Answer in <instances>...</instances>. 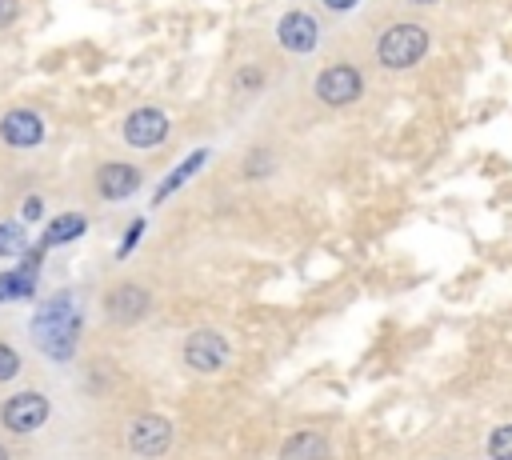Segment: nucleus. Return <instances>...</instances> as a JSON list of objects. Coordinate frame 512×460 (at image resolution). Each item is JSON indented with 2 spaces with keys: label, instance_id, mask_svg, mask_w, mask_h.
Masks as SVG:
<instances>
[{
  "label": "nucleus",
  "instance_id": "nucleus-1",
  "mask_svg": "<svg viewBox=\"0 0 512 460\" xmlns=\"http://www.w3.org/2000/svg\"><path fill=\"white\" fill-rule=\"evenodd\" d=\"M428 48H432V36H428L424 24L396 20V24H388V28L376 36L372 56H376V64L388 68V72H408V68H416V64L428 56Z\"/></svg>",
  "mask_w": 512,
  "mask_h": 460
},
{
  "label": "nucleus",
  "instance_id": "nucleus-2",
  "mask_svg": "<svg viewBox=\"0 0 512 460\" xmlns=\"http://www.w3.org/2000/svg\"><path fill=\"white\" fill-rule=\"evenodd\" d=\"M364 88H368V80L352 60H332L312 80V96L324 108H348V104H356L364 96Z\"/></svg>",
  "mask_w": 512,
  "mask_h": 460
},
{
  "label": "nucleus",
  "instance_id": "nucleus-3",
  "mask_svg": "<svg viewBox=\"0 0 512 460\" xmlns=\"http://www.w3.org/2000/svg\"><path fill=\"white\" fill-rule=\"evenodd\" d=\"M168 132H172V120H168V112L164 108H156V104H136L124 120H120V136H124V144L128 148H160L164 140H168Z\"/></svg>",
  "mask_w": 512,
  "mask_h": 460
},
{
  "label": "nucleus",
  "instance_id": "nucleus-4",
  "mask_svg": "<svg viewBox=\"0 0 512 460\" xmlns=\"http://www.w3.org/2000/svg\"><path fill=\"white\" fill-rule=\"evenodd\" d=\"M172 436H176V428H172V420H168V416L144 412V416H136V420L128 424L124 444H128V452H132V456L156 460V456H164V452L172 448Z\"/></svg>",
  "mask_w": 512,
  "mask_h": 460
},
{
  "label": "nucleus",
  "instance_id": "nucleus-5",
  "mask_svg": "<svg viewBox=\"0 0 512 460\" xmlns=\"http://www.w3.org/2000/svg\"><path fill=\"white\" fill-rule=\"evenodd\" d=\"M44 136H48V124H44V116H40L36 108L16 104V108H8V112L0 116V140H4V148L32 152V148L44 144Z\"/></svg>",
  "mask_w": 512,
  "mask_h": 460
},
{
  "label": "nucleus",
  "instance_id": "nucleus-6",
  "mask_svg": "<svg viewBox=\"0 0 512 460\" xmlns=\"http://www.w3.org/2000/svg\"><path fill=\"white\" fill-rule=\"evenodd\" d=\"M48 412H52L48 396H40V392H16V396H8L0 404V424L8 432H16V436H28V432H36V428L48 424Z\"/></svg>",
  "mask_w": 512,
  "mask_h": 460
},
{
  "label": "nucleus",
  "instance_id": "nucleus-7",
  "mask_svg": "<svg viewBox=\"0 0 512 460\" xmlns=\"http://www.w3.org/2000/svg\"><path fill=\"white\" fill-rule=\"evenodd\" d=\"M276 40H280V48L292 52V56L316 52V44H320V20H316V12H308V8H288V12L276 20Z\"/></svg>",
  "mask_w": 512,
  "mask_h": 460
},
{
  "label": "nucleus",
  "instance_id": "nucleus-8",
  "mask_svg": "<svg viewBox=\"0 0 512 460\" xmlns=\"http://www.w3.org/2000/svg\"><path fill=\"white\" fill-rule=\"evenodd\" d=\"M92 188L100 200H128L144 188V172L128 160H104L96 172H92Z\"/></svg>",
  "mask_w": 512,
  "mask_h": 460
},
{
  "label": "nucleus",
  "instance_id": "nucleus-9",
  "mask_svg": "<svg viewBox=\"0 0 512 460\" xmlns=\"http://www.w3.org/2000/svg\"><path fill=\"white\" fill-rule=\"evenodd\" d=\"M184 364H188L192 372H200V376L220 372V368L228 364V340H224L220 332H212V328H196V332L184 340Z\"/></svg>",
  "mask_w": 512,
  "mask_h": 460
},
{
  "label": "nucleus",
  "instance_id": "nucleus-10",
  "mask_svg": "<svg viewBox=\"0 0 512 460\" xmlns=\"http://www.w3.org/2000/svg\"><path fill=\"white\" fill-rule=\"evenodd\" d=\"M152 312V296L140 284H116L104 296V316L112 324H140Z\"/></svg>",
  "mask_w": 512,
  "mask_h": 460
},
{
  "label": "nucleus",
  "instance_id": "nucleus-11",
  "mask_svg": "<svg viewBox=\"0 0 512 460\" xmlns=\"http://www.w3.org/2000/svg\"><path fill=\"white\" fill-rule=\"evenodd\" d=\"M280 460H328V440L320 432H292L280 444Z\"/></svg>",
  "mask_w": 512,
  "mask_h": 460
},
{
  "label": "nucleus",
  "instance_id": "nucleus-12",
  "mask_svg": "<svg viewBox=\"0 0 512 460\" xmlns=\"http://www.w3.org/2000/svg\"><path fill=\"white\" fill-rule=\"evenodd\" d=\"M84 228H88V220L80 216V212H60L48 228H44V236H40V244L44 248H56V244H68V240H76V236H84Z\"/></svg>",
  "mask_w": 512,
  "mask_h": 460
},
{
  "label": "nucleus",
  "instance_id": "nucleus-13",
  "mask_svg": "<svg viewBox=\"0 0 512 460\" xmlns=\"http://www.w3.org/2000/svg\"><path fill=\"white\" fill-rule=\"evenodd\" d=\"M264 84H268V68L256 64V60H244V64L232 72V96H240V100L264 92Z\"/></svg>",
  "mask_w": 512,
  "mask_h": 460
},
{
  "label": "nucleus",
  "instance_id": "nucleus-14",
  "mask_svg": "<svg viewBox=\"0 0 512 460\" xmlns=\"http://www.w3.org/2000/svg\"><path fill=\"white\" fill-rule=\"evenodd\" d=\"M204 160H208V148H200V152H192V156H188V160H184L180 168H172V172L164 176V184L156 188V200H164V196H168L172 188H180V184H184V180H188V176H192V172H196V168H200Z\"/></svg>",
  "mask_w": 512,
  "mask_h": 460
},
{
  "label": "nucleus",
  "instance_id": "nucleus-15",
  "mask_svg": "<svg viewBox=\"0 0 512 460\" xmlns=\"http://www.w3.org/2000/svg\"><path fill=\"white\" fill-rule=\"evenodd\" d=\"M488 460H512V424H500L488 432Z\"/></svg>",
  "mask_w": 512,
  "mask_h": 460
},
{
  "label": "nucleus",
  "instance_id": "nucleus-16",
  "mask_svg": "<svg viewBox=\"0 0 512 460\" xmlns=\"http://www.w3.org/2000/svg\"><path fill=\"white\" fill-rule=\"evenodd\" d=\"M20 368H24L20 352H16L12 344H4V340H0V384H4V380H16V376H20Z\"/></svg>",
  "mask_w": 512,
  "mask_h": 460
},
{
  "label": "nucleus",
  "instance_id": "nucleus-17",
  "mask_svg": "<svg viewBox=\"0 0 512 460\" xmlns=\"http://www.w3.org/2000/svg\"><path fill=\"white\" fill-rule=\"evenodd\" d=\"M20 16H24V0H0V32L16 28Z\"/></svg>",
  "mask_w": 512,
  "mask_h": 460
},
{
  "label": "nucleus",
  "instance_id": "nucleus-18",
  "mask_svg": "<svg viewBox=\"0 0 512 460\" xmlns=\"http://www.w3.org/2000/svg\"><path fill=\"white\" fill-rule=\"evenodd\" d=\"M272 172V160H264V152H252L248 160H244V176L248 180H264Z\"/></svg>",
  "mask_w": 512,
  "mask_h": 460
},
{
  "label": "nucleus",
  "instance_id": "nucleus-19",
  "mask_svg": "<svg viewBox=\"0 0 512 460\" xmlns=\"http://www.w3.org/2000/svg\"><path fill=\"white\" fill-rule=\"evenodd\" d=\"M24 248V236H20V228H12V224H0V252L4 256H12V252H20Z\"/></svg>",
  "mask_w": 512,
  "mask_h": 460
},
{
  "label": "nucleus",
  "instance_id": "nucleus-20",
  "mask_svg": "<svg viewBox=\"0 0 512 460\" xmlns=\"http://www.w3.org/2000/svg\"><path fill=\"white\" fill-rule=\"evenodd\" d=\"M140 232H144V220H136V224L128 228V236H124V244H120V256H128V252H132V244H136V236H140Z\"/></svg>",
  "mask_w": 512,
  "mask_h": 460
},
{
  "label": "nucleus",
  "instance_id": "nucleus-21",
  "mask_svg": "<svg viewBox=\"0 0 512 460\" xmlns=\"http://www.w3.org/2000/svg\"><path fill=\"white\" fill-rule=\"evenodd\" d=\"M40 208H44L40 196H28V200H24V220H40Z\"/></svg>",
  "mask_w": 512,
  "mask_h": 460
},
{
  "label": "nucleus",
  "instance_id": "nucleus-22",
  "mask_svg": "<svg viewBox=\"0 0 512 460\" xmlns=\"http://www.w3.org/2000/svg\"><path fill=\"white\" fill-rule=\"evenodd\" d=\"M356 4H360V0H324V8H328V12H352Z\"/></svg>",
  "mask_w": 512,
  "mask_h": 460
},
{
  "label": "nucleus",
  "instance_id": "nucleus-23",
  "mask_svg": "<svg viewBox=\"0 0 512 460\" xmlns=\"http://www.w3.org/2000/svg\"><path fill=\"white\" fill-rule=\"evenodd\" d=\"M0 460H8V448H4V444H0Z\"/></svg>",
  "mask_w": 512,
  "mask_h": 460
},
{
  "label": "nucleus",
  "instance_id": "nucleus-24",
  "mask_svg": "<svg viewBox=\"0 0 512 460\" xmlns=\"http://www.w3.org/2000/svg\"><path fill=\"white\" fill-rule=\"evenodd\" d=\"M408 4H436V0H408Z\"/></svg>",
  "mask_w": 512,
  "mask_h": 460
}]
</instances>
